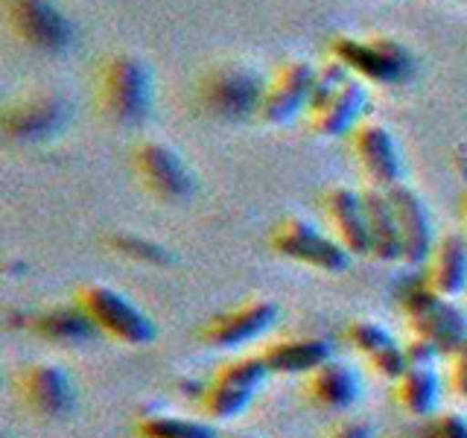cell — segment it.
<instances>
[{
  "instance_id": "cell-15",
  "label": "cell",
  "mask_w": 467,
  "mask_h": 438,
  "mask_svg": "<svg viewBox=\"0 0 467 438\" xmlns=\"http://www.w3.org/2000/svg\"><path fill=\"white\" fill-rule=\"evenodd\" d=\"M301 394L306 403L321 409V412H345L359 401V377L350 365L327 360L310 374H304Z\"/></svg>"
},
{
  "instance_id": "cell-30",
  "label": "cell",
  "mask_w": 467,
  "mask_h": 438,
  "mask_svg": "<svg viewBox=\"0 0 467 438\" xmlns=\"http://www.w3.org/2000/svg\"><path fill=\"white\" fill-rule=\"evenodd\" d=\"M464 237H467V199H464Z\"/></svg>"
},
{
  "instance_id": "cell-7",
  "label": "cell",
  "mask_w": 467,
  "mask_h": 438,
  "mask_svg": "<svg viewBox=\"0 0 467 438\" xmlns=\"http://www.w3.org/2000/svg\"><path fill=\"white\" fill-rule=\"evenodd\" d=\"M277 321V304L269 298H252L225 313H216L202 325L199 336L211 348H237L260 339Z\"/></svg>"
},
{
  "instance_id": "cell-23",
  "label": "cell",
  "mask_w": 467,
  "mask_h": 438,
  "mask_svg": "<svg viewBox=\"0 0 467 438\" xmlns=\"http://www.w3.org/2000/svg\"><path fill=\"white\" fill-rule=\"evenodd\" d=\"M29 328H33V333L41 336V339L56 342V345L91 342L94 336L99 333L94 328V321L82 313V307L77 301L56 304V307H47V310L36 313L33 321H29Z\"/></svg>"
},
{
  "instance_id": "cell-13",
  "label": "cell",
  "mask_w": 467,
  "mask_h": 438,
  "mask_svg": "<svg viewBox=\"0 0 467 438\" xmlns=\"http://www.w3.org/2000/svg\"><path fill=\"white\" fill-rule=\"evenodd\" d=\"M325 219L330 225V237L339 243L350 257L368 255V216H365L362 193L348 187H330L325 193Z\"/></svg>"
},
{
  "instance_id": "cell-9",
  "label": "cell",
  "mask_w": 467,
  "mask_h": 438,
  "mask_svg": "<svg viewBox=\"0 0 467 438\" xmlns=\"http://www.w3.org/2000/svg\"><path fill=\"white\" fill-rule=\"evenodd\" d=\"M263 97H266V88H263L260 77L245 68L216 70L202 88L204 109L216 117H228V120L260 111Z\"/></svg>"
},
{
  "instance_id": "cell-21",
  "label": "cell",
  "mask_w": 467,
  "mask_h": 438,
  "mask_svg": "<svg viewBox=\"0 0 467 438\" xmlns=\"http://www.w3.org/2000/svg\"><path fill=\"white\" fill-rule=\"evenodd\" d=\"M362 204H365V216H368V240H371V257L394 263L403 260V243H400V231H398V219H394V208L389 202V193L379 187H365Z\"/></svg>"
},
{
  "instance_id": "cell-25",
  "label": "cell",
  "mask_w": 467,
  "mask_h": 438,
  "mask_svg": "<svg viewBox=\"0 0 467 438\" xmlns=\"http://www.w3.org/2000/svg\"><path fill=\"white\" fill-rule=\"evenodd\" d=\"M131 433H135V438H216L211 421L184 418L172 412L140 415L131 423Z\"/></svg>"
},
{
  "instance_id": "cell-2",
  "label": "cell",
  "mask_w": 467,
  "mask_h": 438,
  "mask_svg": "<svg viewBox=\"0 0 467 438\" xmlns=\"http://www.w3.org/2000/svg\"><path fill=\"white\" fill-rule=\"evenodd\" d=\"M73 301L94 321V328L114 342L129 348H143L155 339V321L114 287L82 284L73 289Z\"/></svg>"
},
{
  "instance_id": "cell-27",
  "label": "cell",
  "mask_w": 467,
  "mask_h": 438,
  "mask_svg": "<svg viewBox=\"0 0 467 438\" xmlns=\"http://www.w3.org/2000/svg\"><path fill=\"white\" fill-rule=\"evenodd\" d=\"M444 383L452 398L467 401V339L447 354V369H444Z\"/></svg>"
},
{
  "instance_id": "cell-1",
  "label": "cell",
  "mask_w": 467,
  "mask_h": 438,
  "mask_svg": "<svg viewBox=\"0 0 467 438\" xmlns=\"http://www.w3.org/2000/svg\"><path fill=\"white\" fill-rule=\"evenodd\" d=\"M400 310L412 339L432 345L441 357L467 339V313L456 304V298L438 296L427 284L409 287L400 296Z\"/></svg>"
},
{
  "instance_id": "cell-28",
  "label": "cell",
  "mask_w": 467,
  "mask_h": 438,
  "mask_svg": "<svg viewBox=\"0 0 467 438\" xmlns=\"http://www.w3.org/2000/svg\"><path fill=\"white\" fill-rule=\"evenodd\" d=\"M427 438H467V418L459 412H435L427 421Z\"/></svg>"
},
{
  "instance_id": "cell-5",
  "label": "cell",
  "mask_w": 467,
  "mask_h": 438,
  "mask_svg": "<svg viewBox=\"0 0 467 438\" xmlns=\"http://www.w3.org/2000/svg\"><path fill=\"white\" fill-rule=\"evenodd\" d=\"M18 403L41 421H58L73 409V380L53 362H26L12 377Z\"/></svg>"
},
{
  "instance_id": "cell-22",
  "label": "cell",
  "mask_w": 467,
  "mask_h": 438,
  "mask_svg": "<svg viewBox=\"0 0 467 438\" xmlns=\"http://www.w3.org/2000/svg\"><path fill=\"white\" fill-rule=\"evenodd\" d=\"M391 398L406 415L432 418L441 398V377L435 365H406V371L391 383Z\"/></svg>"
},
{
  "instance_id": "cell-18",
  "label": "cell",
  "mask_w": 467,
  "mask_h": 438,
  "mask_svg": "<svg viewBox=\"0 0 467 438\" xmlns=\"http://www.w3.org/2000/svg\"><path fill=\"white\" fill-rule=\"evenodd\" d=\"M316 77L318 73L304 65H286L281 70L269 88H266V97H263V106H260V117L269 123H286L292 120L304 106H310V97H313V88H316Z\"/></svg>"
},
{
  "instance_id": "cell-8",
  "label": "cell",
  "mask_w": 467,
  "mask_h": 438,
  "mask_svg": "<svg viewBox=\"0 0 467 438\" xmlns=\"http://www.w3.org/2000/svg\"><path fill=\"white\" fill-rule=\"evenodd\" d=\"M131 164L140 184L161 202H182L193 193L190 170L164 143H140L131 155Z\"/></svg>"
},
{
  "instance_id": "cell-6",
  "label": "cell",
  "mask_w": 467,
  "mask_h": 438,
  "mask_svg": "<svg viewBox=\"0 0 467 438\" xmlns=\"http://www.w3.org/2000/svg\"><path fill=\"white\" fill-rule=\"evenodd\" d=\"M150 73L138 58L120 56L102 77V109L120 126H135L150 114Z\"/></svg>"
},
{
  "instance_id": "cell-17",
  "label": "cell",
  "mask_w": 467,
  "mask_h": 438,
  "mask_svg": "<svg viewBox=\"0 0 467 438\" xmlns=\"http://www.w3.org/2000/svg\"><path fill=\"white\" fill-rule=\"evenodd\" d=\"M257 354L266 362L269 374L281 377H304L321 362L333 360V348L321 336H281L257 348Z\"/></svg>"
},
{
  "instance_id": "cell-3",
  "label": "cell",
  "mask_w": 467,
  "mask_h": 438,
  "mask_svg": "<svg viewBox=\"0 0 467 438\" xmlns=\"http://www.w3.org/2000/svg\"><path fill=\"white\" fill-rule=\"evenodd\" d=\"M269 377V369L257 354H240L216 365L213 377L204 383L199 394V409L208 421H231L243 415L248 403L254 401L263 380Z\"/></svg>"
},
{
  "instance_id": "cell-14",
  "label": "cell",
  "mask_w": 467,
  "mask_h": 438,
  "mask_svg": "<svg viewBox=\"0 0 467 438\" xmlns=\"http://www.w3.org/2000/svg\"><path fill=\"white\" fill-rule=\"evenodd\" d=\"M350 348L365 360V365L377 374L394 383L406 371V348L398 345V339L371 318H354L345 330Z\"/></svg>"
},
{
  "instance_id": "cell-29",
  "label": "cell",
  "mask_w": 467,
  "mask_h": 438,
  "mask_svg": "<svg viewBox=\"0 0 467 438\" xmlns=\"http://www.w3.org/2000/svg\"><path fill=\"white\" fill-rule=\"evenodd\" d=\"M325 438H374L371 427L365 421H339L336 427L325 435Z\"/></svg>"
},
{
  "instance_id": "cell-4",
  "label": "cell",
  "mask_w": 467,
  "mask_h": 438,
  "mask_svg": "<svg viewBox=\"0 0 467 438\" xmlns=\"http://www.w3.org/2000/svg\"><path fill=\"white\" fill-rule=\"evenodd\" d=\"M269 243L281 257H289V260L301 263V266H310L316 272L339 275L350 266V255L345 248L336 243L330 234H325L304 216L281 219V223L275 225Z\"/></svg>"
},
{
  "instance_id": "cell-26",
  "label": "cell",
  "mask_w": 467,
  "mask_h": 438,
  "mask_svg": "<svg viewBox=\"0 0 467 438\" xmlns=\"http://www.w3.org/2000/svg\"><path fill=\"white\" fill-rule=\"evenodd\" d=\"M106 243L114 248L117 255H123L129 260H138V263H150V266H167V263L172 260V255L167 252L161 243H152L146 237H138V234H109Z\"/></svg>"
},
{
  "instance_id": "cell-10",
  "label": "cell",
  "mask_w": 467,
  "mask_h": 438,
  "mask_svg": "<svg viewBox=\"0 0 467 438\" xmlns=\"http://www.w3.org/2000/svg\"><path fill=\"white\" fill-rule=\"evenodd\" d=\"M336 56L348 65V70L362 73L365 79L374 82H400L412 73V58L400 47L398 41H336Z\"/></svg>"
},
{
  "instance_id": "cell-20",
  "label": "cell",
  "mask_w": 467,
  "mask_h": 438,
  "mask_svg": "<svg viewBox=\"0 0 467 438\" xmlns=\"http://www.w3.org/2000/svg\"><path fill=\"white\" fill-rule=\"evenodd\" d=\"M423 284L444 298H456L467 287V237L459 231L444 234L435 240V248L427 260Z\"/></svg>"
},
{
  "instance_id": "cell-11",
  "label": "cell",
  "mask_w": 467,
  "mask_h": 438,
  "mask_svg": "<svg viewBox=\"0 0 467 438\" xmlns=\"http://www.w3.org/2000/svg\"><path fill=\"white\" fill-rule=\"evenodd\" d=\"M386 193L394 208V219H398V231H400V243H403V263L418 266V263L430 260L432 248H435V237H432V219H430L427 204H423V199L406 184H394L386 190Z\"/></svg>"
},
{
  "instance_id": "cell-19",
  "label": "cell",
  "mask_w": 467,
  "mask_h": 438,
  "mask_svg": "<svg viewBox=\"0 0 467 438\" xmlns=\"http://www.w3.org/2000/svg\"><path fill=\"white\" fill-rule=\"evenodd\" d=\"M67 120V102L58 97H33L6 109L4 131L12 141H44L56 135Z\"/></svg>"
},
{
  "instance_id": "cell-12",
  "label": "cell",
  "mask_w": 467,
  "mask_h": 438,
  "mask_svg": "<svg viewBox=\"0 0 467 438\" xmlns=\"http://www.w3.org/2000/svg\"><path fill=\"white\" fill-rule=\"evenodd\" d=\"M9 21L26 44L38 50H62L70 41V24L50 0H6Z\"/></svg>"
},
{
  "instance_id": "cell-24",
  "label": "cell",
  "mask_w": 467,
  "mask_h": 438,
  "mask_svg": "<svg viewBox=\"0 0 467 438\" xmlns=\"http://www.w3.org/2000/svg\"><path fill=\"white\" fill-rule=\"evenodd\" d=\"M365 109V88L354 79H348L342 88L318 102V106L310 109V126L318 131V135H345V131L357 123V117Z\"/></svg>"
},
{
  "instance_id": "cell-16",
  "label": "cell",
  "mask_w": 467,
  "mask_h": 438,
  "mask_svg": "<svg viewBox=\"0 0 467 438\" xmlns=\"http://www.w3.org/2000/svg\"><path fill=\"white\" fill-rule=\"evenodd\" d=\"M354 155L371 187L389 190L400 184V152L391 131L379 123H362L354 129Z\"/></svg>"
}]
</instances>
